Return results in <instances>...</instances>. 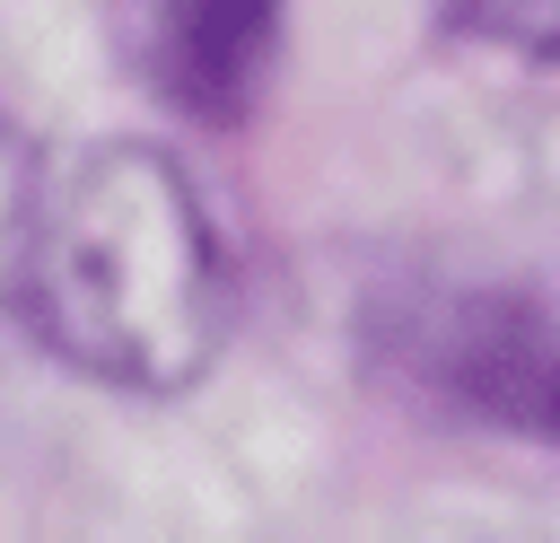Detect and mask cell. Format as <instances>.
<instances>
[{"mask_svg":"<svg viewBox=\"0 0 560 543\" xmlns=\"http://www.w3.org/2000/svg\"><path fill=\"white\" fill-rule=\"evenodd\" d=\"M0 298L35 350L122 394L192 385L236 324L228 245L192 175L149 140H96L18 201Z\"/></svg>","mask_w":560,"mask_h":543,"instance_id":"cell-1","label":"cell"},{"mask_svg":"<svg viewBox=\"0 0 560 543\" xmlns=\"http://www.w3.org/2000/svg\"><path fill=\"white\" fill-rule=\"evenodd\" d=\"M289 0H114L122 61L166 96L184 123H245L280 61Z\"/></svg>","mask_w":560,"mask_h":543,"instance_id":"cell-2","label":"cell"},{"mask_svg":"<svg viewBox=\"0 0 560 543\" xmlns=\"http://www.w3.org/2000/svg\"><path fill=\"white\" fill-rule=\"evenodd\" d=\"M385 350L464 412H490L516 438H551V315L534 289H464L438 315H411V333Z\"/></svg>","mask_w":560,"mask_h":543,"instance_id":"cell-3","label":"cell"},{"mask_svg":"<svg viewBox=\"0 0 560 543\" xmlns=\"http://www.w3.org/2000/svg\"><path fill=\"white\" fill-rule=\"evenodd\" d=\"M438 9H446V26L516 44V53H551V18H560V0H438Z\"/></svg>","mask_w":560,"mask_h":543,"instance_id":"cell-4","label":"cell"},{"mask_svg":"<svg viewBox=\"0 0 560 543\" xmlns=\"http://www.w3.org/2000/svg\"><path fill=\"white\" fill-rule=\"evenodd\" d=\"M0 149H9V123H0Z\"/></svg>","mask_w":560,"mask_h":543,"instance_id":"cell-5","label":"cell"}]
</instances>
